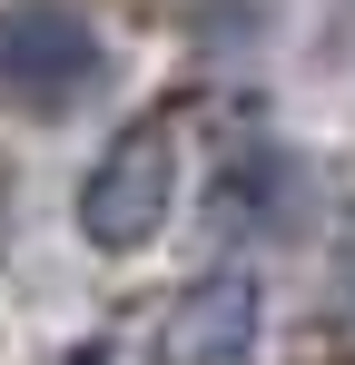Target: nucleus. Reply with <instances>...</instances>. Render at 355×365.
<instances>
[{
    "mask_svg": "<svg viewBox=\"0 0 355 365\" xmlns=\"http://www.w3.org/2000/svg\"><path fill=\"white\" fill-rule=\"evenodd\" d=\"M168 207H178V109H138L79 178V237L99 257H138L158 247Z\"/></svg>",
    "mask_w": 355,
    "mask_h": 365,
    "instance_id": "f257e3e1",
    "label": "nucleus"
},
{
    "mask_svg": "<svg viewBox=\"0 0 355 365\" xmlns=\"http://www.w3.org/2000/svg\"><path fill=\"white\" fill-rule=\"evenodd\" d=\"M99 79H109V50L89 30V10H69V0H0V99L10 109L69 119Z\"/></svg>",
    "mask_w": 355,
    "mask_h": 365,
    "instance_id": "f03ea898",
    "label": "nucleus"
},
{
    "mask_svg": "<svg viewBox=\"0 0 355 365\" xmlns=\"http://www.w3.org/2000/svg\"><path fill=\"white\" fill-rule=\"evenodd\" d=\"M247 346H257V277L217 267L168 306V365H247Z\"/></svg>",
    "mask_w": 355,
    "mask_h": 365,
    "instance_id": "7ed1b4c3",
    "label": "nucleus"
},
{
    "mask_svg": "<svg viewBox=\"0 0 355 365\" xmlns=\"http://www.w3.org/2000/svg\"><path fill=\"white\" fill-rule=\"evenodd\" d=\"M287 207H296V158L277 138H247L227 168H217V187H207L217 237H267V227H287Z\"/></svg>",
    "mask_w": 355,
    "mask_h": 365,
    "instance_id": "20e7f679",
    "label": "nucleus"
},
{
    "mask_svg": "<svg viewBox=\"0 0 355 365\" xmlns=\"http://www.w3.org/2000/svg\"><path fill=\"white\" fill-rule=\"evenodd\" d=\"M59 365H109V346H69V356H59Z\"/></svg>",
    "mask_w": 355,
    "mask_h": 365,
    "instance_id": "39448f33",
    "label": "nucleus"
}]
</instances>
